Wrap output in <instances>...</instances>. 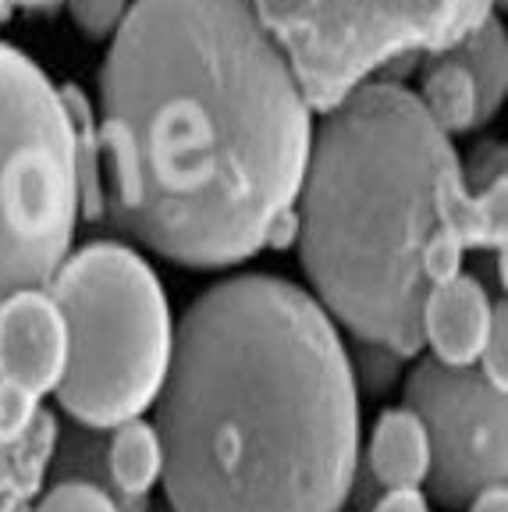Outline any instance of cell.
I'll return each instance as SVG.
<instances>
[{
  "mask_svg": "<svg viewBox=\"0 0 508 512\" xmlns=\"http://www.w3.org/2000/svg\"><path fill=\"white\" fill-rule=\"evenodd\" d=\"M448 54L462 64L477 86V100H480V121H491L501 111L508 96V40H505V25H501L498 11L491 18L477 25L469 32L466 40L455 43Z\"/></svg>",
  "mask_w": 508,
  "mask_h": 512,
  "instance_id": "obj_14",
  "label": "cell"
},
{
  "mask_svg": "<svg viewBox=\"0 0 508 512\" xmlns=\"http://www.w3.org/2000/svg\"><path fill=\"white\" fill-rule=\"evenodd\" d=\"M104 477L121 512H150V491L164 480V445L157 424L132 416L104 431Z\"/></svg>",
  "mask_w": 508,
  "mask_h": 512,
  "instance_id": "obj_11",
  "label": "cell"
},
{
  "mask_svg": "<svg viewBox=\"0 0 508 512\" xmlns=\"http://www.w3.org/2000/svg\"><path fill=\"white\" fill-rule=\"evenodd\" d=\"M374 512H430V505H427V498L420 495V488L384 491V498L374 505Z\"/></svg>",
  "mask_w": 508,
  "mask_h": 512,
  "instance_id": "obj_19",
  "label": "cell"
},
{
  "mask_svg": "<svg viewBox=\"0 0 508 512\" xmlns=\"http://www.w3.org/2000/svg\"><path fill=\"white\" fill-rule=\"evenodd\" d=\"M11 4L25 11H54V8H61L64 0H11Z\"/></svg>",
  "mask_w": 508,
  "mask_h": 512,
  "instance_id": "obj_21",
  "label": "cell"
},
{
  "mask_svg": "<svg viewBox=\"0 0 508 512\" xmlns=\"http://www.w3.org/2000/svg\"><path fill=\"white\" fill-rule=\"evenodd\" d=\"M459 178L455 143L402 82L374 79L320 111L295 242L313 299L356 342L398 360L423 352L427 260L437 242L455 239Z\"/></svg>",
  "mask_w": 508,
  "mask_h": 512,
  "instance_id": "obj_3",
  "label": "cell"
},
{
  "mask_svg": "<svg viewBox=\"0 0 508 512\" xmlns=\"http://www.w3.org/2000/svg\"><path fill=\"white\" fill-rule=\"evenodd\" d=\"M57 431L43 399L0 381V512H32L50 480Z\"/></svg>",
  "mask_w": 508,
  "mask_h": 512,
  "instance_id": "obj_9",
  "label": "cell"
},
{
  "mask_svg": "<svg viewBox=\"0 0 508 512\" xmlns=\"http://www.w3.org/2000/svg\"><path fill=\"white\" fill-rule=\"evenodd\" d=\"M366 466L384 491H409L427 484L430 445L413 409L398 406L377 416L370 445H366Z\"/></svg>",
  "mask_w": 508,
  "mask_h": 512,
  "instance_id": "obj_12",
  "label": "cell"
},
{
  "mask_svg": "<svg viewBox=\"0 0 508 512\" xmlns=\"http://www.w3.org/2000/svg\"><path fill=\"white\" fill-rule=\"evenodd\" d=\"M68 367V328L50 288H18L0 299V381L47 399Z\"/></svg>",
  "mask_w": 508,
  "mask_h": 512,
  "instance_id": "obj_8",
  "label": "cell"
},
{
  "mask_svg": "<svg viewBox=\"0 0 508 512\" xmlns=\"http://www.w3.org/2000/svg\"><path fill=\"white\" fill-rule=\"evenodd\" d=\"M64 111L72 125V150H75V175H79V203L82 217L96 221L107 214L104 192V146H100V121L96 107L79 86H61Z\"/></svg>",
  "mask_w": 508,
  "mask_h": 512,
  "instance_id": "obj_15",
  "label": "cell"
},
{
  "mask_svg": "<svg viewBox=\"0 0 508 512\" xmlns=\"http://www.w3.org/2000/svg\"><path fill=\"white\" fill-rule=\"evenodd\" d=\"M498 8L501 0H253L313 114L398 61L452 50Z\"/></svg>",
  "mask_w": 508,
  "mask_h": 512,
  "instance_id": "obj_6",
  "label": "cell"
},
{
  "mask_svg": "<svg viewBox=\"0 0 508 512\" xmlns=\"http://www.w3.org/2000/svg\"><path fill=\"white\" fill-rule=\"evenodd\" d=\"M32 512H121V505L89 480H47Z\"/></svg>",
  "mask_w": 508,
  "mask_h": 512,
  "instance_id": "obj_16",
  "label": "cell"
},
{
  "mask_svg": "<svg viewBox=\"0 0 508 512\" xmlns=\"http://www.w3.org/2000/svg\"><path fill=\"white\" fill-rule=\"evenodd\" d=\"M150 512H171V509H157V505H150Z\"/></svg>",
  "mask_w": 508,
  "mask_h": 512,
  "instance_id": "obj_23",
  "label": "cell"
},
{
  "mask_svg": "<svg viewBox=\"0 0 508 512\" xmlns=\"http://www.w3.org/2000/svg\"><path fill=\"white\" fill-rule=\"evenodd\" d=\"M477 370L487 377V381L498 384V388H505V384H508V320H505V306H498V317H494V328H491V335H487L484 352H480Z\"/></svg>",
  "mask_w": 508,
  "mask_h": 512,
  "instance_id": "obj_18",
  "label": "cell"
},
{
  "mask_svg": "<svg viewBox=\"0 0 508 512\" xmlns=\"http://www.w3.org/2000/svg\"><path fill=\"white\" fill-rule=\"evenodd\" d=\"M466 509L469 512H508V491H505V484L480 491V495L473 498V502H469Z\"/></svg>",
  "mask_w": 508,
  "mask_h": 512,
  "instance_id": "obj_20",
  "label": "cell"
},
{
  "mask_svg": "<svg viewBox=\"0 0 508 512\" xmlns=\"http://www.w3.org/2000/svg\"><path fill=\"white\" fill-rule=\"evenodd\" d=\"M171 512H342L359 470L356 363L338 324L274 274L185 310L157 395Z\"/></svg>",
  "mask_w": 508,
  "mask_h": 512,
  "instance_id": "obj_2",
  "label": "cell"
},
{
  "mask_svg": "<svg viewBox=\"0 0 508 512\" xmlns=\"http://www.w3.org/2000/svg\"><path fill=\"white\" fill-rule=\"evenodd\" d=\"M413 96L420 100L427 118L434 121L448 139L466 136V132L484 125V121H480L477 86H473L469 72L448 54V50L423 57L420 89H416Z\"/></svg>",
  "mask_w": 508,
  "mask_h": 512,
  "instance_id": "obj_13",
  "label": "cell"
},
{
  "mask_svg": "<svg viewBox=\"0 0 508 512\" xmlns=\"http://www.w3.org/2000/svg\"><path fill=\"white\" fill-rule=\"evenodd\" d=\"M405 409H413L427 431V488L437 505L466 509L480 491L505 484V388L477 367H445L423 356L405 377Z\"/></svg>",
  "mask_w": 508,
  "mask_h": 512,
  "instance_id": "obj_7",
  "label": "cell"
},
{
  "mask_svg": "<svg viewBox=\"0 0 508 512\" xmlns=\"http://www.w3.org/2000/svg\"><path fill=\"white\" fill-rule=\"evenodd\" d=\"M135 0H64L75 29L86 40H114V32L125 25Z\"/></svg>",
  "mask_w": 508,
  "mask_h": 512,
  "instance_id": "obj_17",
  "label": "cell"
},
{
  "mask_svg": "<svg viewBox=\"0 0 508 512\" xmlns=\"http://www.w3.org/2000/svg\"><path fill=\"white\" fill-rule=\"evenodd\" d=\"M11 8H15V4H11V0H0V22H4V18L11 15Z\"/></svg>",
  "mask_w": 508,
  "mask_h": 512,
  "instance_id": "obj_22",
  "label": "cell"
},
{
  "mask_svg": "<svg viewBox=\"0 0 508 512\" xmlns=\"http://www.w3.org/2000/svg\"><path fill=\"white\" fill-rule=\"evenodd\" d=\"M96 121L107 217L196 271L267 249L313 143V107L253 0H135Z\"/></svg>",
  "mask_w": 508,
  "mask_h": 512,
  "instance_id": "obj_1",
  "label": "cell"
},
{
  "mask_svg": "<svg viewBox=\"0 0 508 512\" xmlns=\"http://www.w3.org/2000/svg\"><path fill=\"white\" fill-rule=\"evenodd\" d=\"M82 221L61 86L0 43V299L40 288L72 253Z\"/></svg>",
  "mask_w": 508,
  "mask_h": 512,
  "instance_id": "obj_5",
  "label": "cell"
},
{
  "mask_svg": "<svg viewBox=\"0 0 508 512\" xmlns=\"http://www.w3.org/2000/svg\"><path fill=\"white\" fill-rule=\"evenodd\" d=\"M47 288L68 328L54 395L72 424L111 431L153 409L178 328L153 267L125 242H89L64 256Z\"/></svg>",
  "mask_w": 508,
  "mask_h": 512,
  "instance_id": "obj_4",
  "label": "cell"
},
{
  "mask_svg": "<svg viewBox=\"0 0 508 512\" xmlns=\"http://www.w3.org/2000/svg\"><path fill=\"white\" fill-rule=\"evenodd\" d=\"M498 306L480 278L466 271L430 285L420 306V342L430 349V360L445 367H477Z\"/></svg>",
  "mask_w": 508,
  "mask_h": 512,
  "instance_id": "obj_10",
  "label": "cell"
}]
</instances>
